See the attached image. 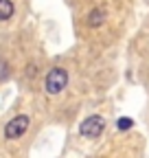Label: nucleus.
Here are the masks:
<instances>
[{
    "label": "nucleus",
    "mask_w": 149,
    "mask_h": 158,
    "mask_svg": "<svg viewBox=\"0 0 149 158\" xmlns=\"http://www.w3.org/2000/svg\"><path fill=\"white\" fill-rule=\"evenodd\" d=\"M105 22V11L103 9H92L88 13V24L90 27H101Z\"/></svg>",
    "instance_id": "4"
},
{
    "label": "nucleus",
    "mask_w": 149,
    "mask_h": 158,
    "mask_svg": "<svg viewBox=\"0 0 149 158\" xmlns=\"http://www.w3.org/2000/svg\"><path fill=\"white\" fill-rule=\"evenodd\" d=\"M13 15V2L11 0H0V20H9Z\"/></svg>",
    "instance_id": "5"
},
{
    "label": "nucleus",
    "mask_w": 149,
    "mask_h": 158,
    "mask_svg": "<svg viewBox=\"0 0 149 158\" xmlns=\"http://www.w3.org/2000/svg\"><path fill=\"white\" fill-rule=\"evenodd\" d=\"M26 130H29V116L20 114V116L11 118V121L7 123V127H5V136H7V138H20Z\"/></svg>",
    "instance_id": "3"
},
{
    "label": "nucleus",
    "mask_w": 149,
    "mask_h": 158,
    "mask_svg": "<svg viewBox=\"0 0 149 158\" xmlns=\"http://www.w3.org/2000/svg\"><path fill=\"white\" fill-rule=\"evenodd\" d=\"M103 127H105V123H103V118H101V116H88L86 121L79 125V132H81V136L97 138V136H101Z\"/></svg>",
    "instance_id": "2"
},
{
    "label": "nucleus",
    "mask_w": 149,
    "mask_h": 158,
    "mask_svg": "<svg viewBox=\"0 0 149 158\" xmlns=\"http://www.w3.org/2000/svg\"><path fill=\"white\" fill-rule=\"evenodd\" d=\"M132 125H134V121H132L129 116H123V118H119V123H116V127H119V130H129Z\"/></svg>",
    "instance_id": "6"
},
{
    "label": "nucleus",
    "mask_w": 149,
    "mask_h": 158,
    "mask_svg": "<svg viewBox=\"0 0 149 158\" xmlns=\"http://www.w3.org/2000/svg\"><path fill=\"white\" fill-rule=\"evenodd\" d=\"M5 79H9V64L0 59V81H5Z\"/></svg>",
    "instance_id": "7"
},
{
    "label": "nucleus",
    "mask_w": 149,
    "mask_h": 158,
    "mask_svg": "<svg viewBox=\"0 0 149 158\" xmlns=\"http://www.w3.org/2000/svg\"><path fill=\"white\" fill-rule=\"evenodd\" d=\"M66 84H68V73H66L64 68H53V70L48 73V77H46V90H48L50 94L62 92V90L66 88Z\"/></svg>",
    "instance_id": "1"
}]
</instances>
